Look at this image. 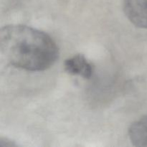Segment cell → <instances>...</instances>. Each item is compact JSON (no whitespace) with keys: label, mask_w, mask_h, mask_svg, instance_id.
I'll return each mask as SVG.
<instances>
[{"label":"cell","mask_w":147,"mask_h":147,"mask_svg":"<svg viewBox=\"0 0 147 147\" xmlns=\"http://www.w3.org/2000/svg\"><path fill=\"white\" fill-rule=\"evenodd\" d=\"M0 146H15L16 144L14 142L8 140L7 139H2L1 138L0 139Z\"/></svg>","instance_id":"5"},{"label":"cell","mask_w":147,"mask_h":147,"mask_svg":"<svg viewBox=\"0 0 147 147\" xmlns=\"http://www.w3.org/2000/svg\"><path fill=\"white\" fill-rule=\"evenodd\" d=\"M65 70L72 76L90 79L93 73V65L82 54H78L67 59L64 63Z\"/></svg>","instance_id":"3"},{"label":"cell","mask_w":147,"mask_h":147,"mask_svg":"<svg viewBox=\"0 0 147 147\" xmlns=\"http://www.w3.org/2000/svg\"><path fill=\"white\" fill-rule=\"evenodd\" d=\"M129 136L134 146H147V116L131 125Z\"/></svg>","instance_id":"4"},{"label":"cell","mask_w":147,"mask_h":147,"mask_svg":"<svg viewBox=\"0 0 147 147\" xmlns=\"http://www.w3.org/2000/svg\"><path fill=\"white\" fill-rule=\"evenodd\" d=\"M123 10L132 24L147 29V0H123Z\"/></svg>","instance_id":"2"},{"label":"cell","mask_w":147,"mask_h":147,"mask_svg":"<svg viewBox=\"0 0 147 147\" xmlns=\"http://www.w3.org/2000/svg\"><path fill=\"white\" fill-rule=\"evenodd\" d=\"M0 50L10 65L28 71L47 70L59 56L58 47L50 36L22 24L1 29Z\"/></svg>","instance_id":"1"}]
</instances>
